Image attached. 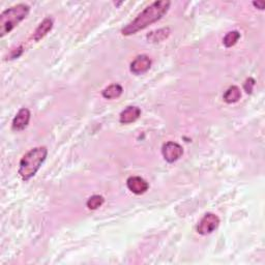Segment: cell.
I'll return each mask as SVG.
<instances>
[{
  "mask_svg": "<svg viewBox=\"0 0 265 265\" xmlns=\"http://www.w3.org/2000/svg\"><path fill=\"white\" fill-rule=\"evenodd\" d=\"M171 2L166 0L155 1L141 12L134 20L121 29L122 35H132L145 29L149 25L159 21L169 11Z\"/></svg>",
  "mask_w": 265,
  "mask_h": 265,
  "instance_id": "6da1fadb",
  "label": "cell"
},
{
  "mask_svg": "<svg viewBox=\"0 0 265 265\" xmlns=\"http://www.w3.org/2000/svg\"><path fill=\"white\" fill-rule=\"evenodd\" d=\"M48 156V149L45 146H39L26 153L19 164V174L23 181L27 182L39 171Z\"/></svg>",
  "mask_w": 265,
  "mask_h": 265,
  "instance_id": "7a4b0ae2",
  "label": "cell"
},
{
  "mask_svg": "<svg viewBox=\"0 0 265 265\" xmlns=\"http://www.w3.org/2000/svg\"><path fill=\"white\" fill-rule=\"evenodd\" d=\"M30 12L29 5L25 3L17 4L15 6L5 9L0 15V36L11 32L15 27L20 24Z\"/></svg>",
  "mask_w": 265,
  "mask_h": 265,
  "instance_id": "3957f363",
  "label": "cell"
},
{
  "mask_svg": "<svg viewBox=\"0 0 265 265\" xmlns=\"http://www.w3.org/2000/svg\"><path fill=\"white\" fill-rule=\"evenodd\" d=\"M219 226H220L219 216L215 215L214 213L208 212L202 217L201 221L199 222L197 231L201 235H208L219 228Z\"/></svg>",
  "mask_w": 265,
  "mask_h": 265,
  "instance_id": "277c9868",
  "label": "cell"
},
{
  "mask_svg": "<svg viewBox=\"0 0 265 265\" xmlns=\"http://www.w3.org/2000/svg\"><path fill=\"white\" fill-rule=\"evenodd\" d=\"M162 155L168 163H174L184 155V148L176 142L169 141L162 147Z\"/></svg>",
  "mask_w": 265,
  "mask_h": 265,
  "instance_id": "5b68a950",
  "label": "cell"
},
{
  "mask_svg": "<svg viewBox=\"0 0 265 265\" xmlns=\"http://www.w3.org/2000/svg\"><path fill=\"white\" fill-rule=\"evenodd\" d=\"M128 188L136 195H142L148 191L149 185L148 183L140 176H131L127 181Z\"/></svg>",
  "mask_w": 265,
  "mask_h": 265,
  "instance_id": "8992f818",
  "label": "cell"
},
{
  "mask_svg": "<svg viewBox=\"0 0 265 265\" xmlns=\"http://www.w3.org/2000/svg\"><path fill=\"white\" fill-rule=\"evenodd\" d=\"M151 66V59L147 55H139L132 61L130 70L135 75H142L146 73Z\"/></svg>",
  "mask_w": 265,
  "mask_h": 265,
  "instance_id": "52a82bcc",
  "label": "cell"
},
{
  "mask_svg": "<svg viewBox=\"0 0 265 265\" xmlns=\"http://www.w3.org/2000/svg\"><path fill=\"white\" fill-rule=\"evenodd\" d=\"M30 116H31L30 111L28 109L22 108V109L19 110L17 115L13 119V124H12L13 130L17 131V132L25 130L27 128L28 124H29Z\"/></svg>",
  "mask_w": 265,
  "mask_h": 265,
  "instance_id": "ba28073f",
  "label": "cell"
},
{
  "mask_svg": "<svg viewBox=\"0 0 265 265\" xmlns=\"http://www.w3.org/2000/svg\"><path fill=\"white\" fill-rule=\"evenodd\" d=\"M141 116V110L136 106L127 107L120 113L119 121L122 125H129L132 122H135Z\"/></svg>",
  "mask_w": 265,
  "mask_h": 265,
  "instance_id": "9c48e42d",
  "label": "cell"
},
{
  "mask_svg": "<svg viewBox=\"0 0 265 265\" xmlns=\"http://www.w3.org/2000/svg\"><path fill=\"white\" fill-rule=\"evenodd\" d=\"M52 28H53V20H52V19L50 17L44 19V21L39 26H37L35 31L33 32V36H32L33 40L35 42L41 41L42 39H44V37L51 31Z\"/></svg>",
  "mask_w": 265,
  "mask_h": 265,
  "instance_id": "30bf717a",
  "label": "cell"
},
{
  "mask_svg": "<svg viewBox=\"0 0 265 265\" xmlns=\"http://www.w3.org/2000/svg\"><path fill=\"white\" fill-rule=\"evenodd\" d=\"M122 92H124V88H122L121 85L114 83V84L109 85L108 87L104 89L102 91V96L107 100H113V99L119 98L122 94Z\"/></svg>",
  "mask_w": 265,
  "mask_h": 265,
  "instance_id": "8fae6325",
  "label": "cell"
},
{
  "mask_svg": "<svg viewBox=\"0 0 265 265\" xmlns=\"http://www.w3.org/2000/svg\"><path fill=\"white\" fill-rule=\"evenodd\" d=\"M224 101L227 104H233L238 102V100L241 98V92L238 86H230L228 89L226 90V92L224 93Z\"/></svg>",
  "mask_w": 265,
  "mask_h": 265,
  "instance_id": "7c38bea8",
  "label": "cell"
},
{
  "mask_svg": "<svg viewBox=\"0 0 265 265\" xmlns=\"http://www.w3.org/2000/svg\"><path fill=\"white\" fill-rule=\"evenodd\" d=\"M169 35H170L169 28L168 27L162 28V29H159L147 34V40L151 43H159V42H163L164 40H166Z\"/></svg>",
  "mask_w": 265,
  "mask_h": 265,
  "instance_id": "4fadbf2b",
  "label": "cell"
},
{
  "mask_svg": "<svg viewBox=\"0 0 265 265\" xmlns=\"http://www.w3.org/2000/svg\"><path fill=\"white\" fill-rule=\"evenodd\" d=\"M240 39V33L238 31H230L225 35V37L223 39V44L226 47V48H231L236 43L238 42V40Z\"/></svg>",
  "mask_w": 265,
  "mask_h": 265,
  "instance_id": "5bb4252c",
  "label": "cell"
},
{
  "mask_svg": "<svg viewBox=\"0 0 265 265\" xmlns=\"http://www.w3.org/2000/svg\"><path fill=\"white\" fill-rule=\"evenodd\" d=\"M104 202H105V199H104L103 196L100 195H94L88 199V201L86 203L87 207L91 211H96L99 207H101Z\"/></svg>",
  "mask_w": 265,
  "mask_h": 265,
  "instance_id": "9a60e30c",
  "label": "cell"
},
{
  "mask_svg": "<svg viewBox=\"0 0 265 265\" xmlns=\"http://www.w3.org/2000/svg\"><path fill=\"white\" fill-rule=\"evenodd\" d=\"M254 86H255V80L253 78H249L243 84V89L247 93H252Z\"/></svg>",
  "mask_w": 265,
  "mask_h": 265,
  "instance_id": "2e32d148",
  "label": "cell"
},
{
  "mask_svg": "<svg viewBox=\"0 0 265 265\" xmlns=\"http://www.w3.org/2000/svg\"><path fill=\"white\" fill-rule=\"evenodd\" d=\"M253 5H254V6H256V7L259 8V9H264L265 2L262 1V0H261V1H254V2H253Z\"/></svg>",
  "mask_w": 265,
  "mask_h": 265,
  "instance_id": "e0dca14e",
  "label": "cell"
}]
</instances>
